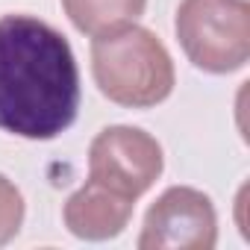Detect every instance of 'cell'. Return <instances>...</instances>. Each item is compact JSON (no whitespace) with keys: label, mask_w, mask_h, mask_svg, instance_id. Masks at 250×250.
<instances>
[{"label":"cell","mask_w":250,"mask_h":250,"mask_svg":"<svg viewBox=\"0 0 250 250\" xmlns=\"http://www.w3.org/2000/svg\"><path fill=\"white\" fill-rule=\"evenodd\" d=\"M165 171L162 145L142 127L112 124L88 145V177L121 197L139 200Z\"/></svg>","instance_id":"cell-4"},{"label":"cell","mask_w":250,"mask_h":250,"mask_svg":"<svg viewBox=\"0 0 250 250\" xmlns=\"http://www.w3.org/2000/svg\"><path fill=\"white\" fill-rule=\"evenodd\" d=\"M24 215H27V206H24L21 188L6 174H0V247L9 244L21 232Z\"/></svg>","instance_id":"cell-8"},{"label":"cell","mask_w":250,"mask_h":250,"mask_svg":"<svg viewBox=\"0 0 250 250\" xmlns=\"http://www.w3.org/2000/svg\"><path fill=\"white\" fill-rule=\"evenodd\" d=\"M139 250H212L218 244V212L209 194L191 186L165 188L139 232Z\"/></svg>","instance_id":"cell-5"},{"label":"cell","mask_w":250,"mask_h":250,"mask_svg":"<svg viewBox=\"0 0 250 250\" xmlns=\"http://www.w3.org/2000/svg\"><path fill=\"white\" fill-rule=\"evenodd\" d=\"M136 212V200L121 197L118 191L94 183L91 177L65 200L62 221L74 238L83 241H109L127 229Z\"/></svg>","instance_id":"cell-6"},{"label":"cell","mask_w":250,"mask_h":250,"mask_svg":"<svg viewBox=\"0 0 250 250\" xmlns=\"http://www.w3.org/2000/svg\"><path fill=\"white\" fill-rule=\"evenodd\" d=\"M62 9L83 36L94 39L136 24L147 9V0H62Z\"/></svg>","instance_id":"cell-7"},{"label":"cell","mask_w":250,"mask_h":250,"mask_svg":"<svg viewBox=\"0 0 250 250\" xmlns=\"http://www.w3.org/2000/svg\"><path fill=\"white\" fill-rule=\"evenodd\" d=\"M174 30L188 62L206 74H232L250 59L247 0H180Z\"/></svg>","instance_id":"cell-3"},{"label":"cell","mask_w":250,"mask_h":250,"mask_svg":"<svg viewBox=\"0 0 250 250\" xmlns=\"http://www.w3.org/2000/svg\"><path fill=\"white\" fill-rule=\"evenodd\" d=\"M91 77L97 91L118 106L150 109L171 97L177 71L162 39L139 24L94 36Z\"/></svg>","instance_id":"cell-2"},{"label":"cell","mask_w":250,"mask_h":250,"mask_svg":"<svg viewBox=\"0 0 250 250\" xmlns=\"http://www.w3.org/2000/svg\"><path fill=\"white\" fill-rule=\"evenodd\" d=\"M80 112V68L71 42L36 15L0 18V130L50 142Z\"/></svg>","instance_id":"cell-1"}]
</instances>
